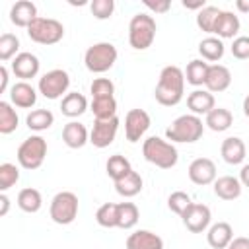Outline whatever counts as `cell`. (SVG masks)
Listing matches in <instances>:
<instances>
[{"mask_svg":"<svg viewBox=\"0 0 249 249\" xmlns=\"http://www.w3.org/2000/svg\"><path fill=\"white\" fill-rule=\"evenodd\" d=\"M119 117H113V119H105V121H93V128L89 132V142L95 146V148H107L113 144L115 136H117V130H119Z\"/></svg>","mask_w":249,"mask_h":249,"instance_id":"7c38bea8","label":"cell"},{"mask_svg":"<svg viewBox=\"0 0 249 249\" xmlns=\"http://www.w3.org/2000/svg\"><path fill=\"white\" fill-rule=\"evenodd\" d=\"M18 206L23 210V212H27V214H35V212H39L41 210V206H43V196H41V193L37 191V189H33V187H25V189H21L19 193H18Z\"/></svg>","mask_w":249,"mask_h":249,"instance_id":"f1b7e54d","label":"cell"},{"mask_svg":"<svg viewBox=\"0 0 249 249\" xmlns=\"http://www.w3.org/2000/svg\"><path fill=\"white\" fill-rule=\"evenodd\" d=\"M233 239V228L228 222H216L206 231V241L212 249H228Z\"/></svg>","mask_w":249,"mask_h":249,"instance_id":"ffe728a7","label":"cell"},{"mask_svg":"<svg viewBox=\"0 0 249 249\" xmlns=\"http://www.w3.org/2000/svg\"><path fill=\"white\" fill-rule=\"evenodd\" d=\"M62 142L72 148V150H78V148H84L88 142H89V132L86 128V124L78 123V121H70L64 124L62 128Z\"/></svg>","mask_w":249,"mask_h":249,"instance_id":"ac0fdd59","label":"cell"},{"mask_svg":"<svg viewBox=\"0 0 249 249\" xmlns=\"http://www.w3.org/2000/svg\"><path fill=\"white\" fill-rule=\"evenodd\" d=\"M105 171H107V175H109V177L113 179V183H115V181L126 177V175L132 171V165H130V161H128L124 156L113 154V156H109V160H107V163H105Z\"/></svg>","mask_w":249,"mask_h":249,"instance_id":"836d02e7","label":"cell"},{"mask_svg":"<svg viewBox=\"0 0 249 249\" xmlns=\"http://www.w3.org/2000/svg\"><path fill=\"white\" fill-rule=\"evenodd\" d=\"M126 249H163V239L150 230H136L126 237Z\"/></svg>","mask_w":249,"mask_h":249,"instance_id":"44dd1931","label":"cell"},{"mask_svg":"<svg viewBox=\"0 0 249 249\" xmlns=\"http://www.w3.org/2000/svg\"><path fill=\"white\" fill-rule=\"evenodd\" d=\"M142 185H144V181H142L140 173L132 169L126 177H123V179L115 181V191H117L121 196L130 198V196H136V195L142 191Z\"/></svg>","mask_w":249,"mask_h":249,"instance_id":"83f0119b","label":"cell"},{"mask_svg":"<svg viewBox=\"0 0 249 249\" xmlns=\"http://www.w3.org/2000/svg\"><path fill=\"white\" fill-rule=\"evenodd\" d=\"M8 80H10V76H8V68L2 64V66H0V93H4V91L8 89Z\"/></svg>","mask_w":249,"mask_h":249,"instance_id":"bcb514c9","label":"cell"},{"mask_svg":"<svg viewBox=\"0 0 249 249\" xmlns=\"http://www.w3.org/2000/svg\"><path fill=\"white\" fill-rule=\"evenodd\" d=\"M91 97H109L115 95V84L109 78H95L89 86Z\"/></svg>","mask_w":249,"mask_h":249,"instance_id":"60d3db41","label":"cell"},{"mask_svg":"<svg viewBox=\"0 0 249 249\" xmlns=\"http://www.w3.org/2000/svg\"><path fill=\"white\" fill-rule=\"evenodd\" d=\"M187 107L191 109L193 115L198 117V115H208L216 107V101L208 89H193L187 95Z\"/></svg>","mask_w":249,"mask_h":249,"instance_id":"7402d4cb","label":"cell"},{"mask_svg":"<svg viewBox=\"0 0 249 249\" xmlns=\"http://www.w3.org/2000/svg\"><path fill=\"white\" fill-rule=\"evenodd\" d=\"M51 220L58 226H68L78 216V196L72 191H60L53 196L49 206Z\"/></svg>","mask_w":249,"mask_h":249,"instance_id":"52a82bcc","label":"cell"},{"mask_svg":"<svg viewBox=\"0 0 249 249\" xmlns=\"http://www.w3.org/2000/svg\"><path fill=\"white\" fill-rule=\"evenodd\" d=\"M241 23H239V18L233 14V12H228V10H222L218 19H216V25H214V35L218 39H233L239 31Z\"/></svg>","mask_w":249,"mask_h":249,"instance_id":"603a6c76","label":"cell"},{"mask_svg":"<svg viewBox=\"0 0 249 249\" xmlns=\"http://www.w3.org/2000/svg\"><path fill=\"white\" fill-rule=\"evenodd\" d=\"M140 212L134 202H119L117 204V228L130 230L138 224Z\"/></svg>","mask_w":249,"mask_h":249,"instance_id":"f546056e","label":"cell"},{"mask_svg":"<svg viewBox=\"0 0 249 249\" xmlns=\"http://www.w3.org/2000/svg\"><path fill=\"white\" fill-rule=\"evenodd\" d=\"M144 6L156 14H165L169 8H171V2L169 0H144Z\"/></svg>","mask_w":249,"mask_h":249,"instance_id":"ee69618b","label":"cell"},{"mask_svg":"<svg viewBox=\"0 0 249 249\" xmlns=\"http://www.w3.org/2000/svg\"><path fill=\"white\" fill-rule=\"evenodd\" d=\"M68 88H70V76L62 68H54V70L45 72L39 78V84H37L39 93L43 97H47V99L64 97V93L68 91Z\"/></svg>","mask_w":249,"mask_h":249,"instance_id":"9c48e42d","label":"cell"},{"mask_svg":"<svg viewBox=\"0 0 249 249\" xmlns=\"http://www.w3.org/2000/svg\"><path fill=\"white\" fill-rule=\"evenodd\" d=\"M8 210H10V198L6 193H2L0 195V216H6Z\"/></svg>","mask_w":249,"mask_h":249,"instance_id":"7dc6e473","label":"cell"},{"mask_svg":"<svg viewBox=\"0 0 249 249\" xmlns=\"http://www.w3.org/2000/svg\"><path fill=\"white\" fill-rule=\"evenodd\" d=\"M198 53H200V58L206 60V62H218L224 53H226V47L222 43V39L218 37H206L198 43Z\"/></svg>","mask_w":249,"mask_h":249,"instance_id":"4316f807","label":"cell"},{"mask_svg":"<svg viewBox=\"0 0 249 249\" xmlns=\"http://www.w3.org/2000/svg\"><path fill=\"white\" fill-rule=\"evenodd\" d=\"M181 218H183L185 228H187L191 233H202V231H206V230L210 228L212 214H210V208H208L206 204L193 202Z\"/></svg>","mask_w":249,"mask_h":249,"instance_id":"30bf717a","label":"cell"},{"mask_svg":"<svg viewBox=\"0 0 249 249\" xmlns=\"http://www.w3.org/2000/svg\"><path fill=\"white\" fill-rule=\"evenodd\" d=\"M187 173L195 185L204 187V185H210L216 181V163L210 158H196L191 161Z\"/></svg>","mask_w":249,"mask_h":249,"instance_id":"4fadbf2b","label":"cell"},{"mask_svg":"<svg viewBox=\"0 0 249 249\" xmlns=\"http://www.w3.org/2000/svg\"><path fill=\"white\" fill-rule=\"evenodd\" d=\"M220 8L216 6H204L198 14H196V25L198 29H202L204 33H214V25H216V19L220 16Z\"/></svg>","mask_w":249,"mask_h":249,"instance_id":"d590c367","label":"cell"},{"mask_svg":"<svg viewBox=\"0 0 249 249\" xmlns=\"http://www.w3.org/2000/svg\"><path fill=\"white\" fill-rule=\"evenodd\" d=\"M10 103L19 109H31L37 103V91L27 82H16L10 88Z\"/></svg>","mask_w":249,"mask_h":249,"instance_id":"e0dca14e","label":"cell"},{"mask_svg":"<svg viewBox=\"0 0 249 249\" xmlns=\"http://www.w3.org/2000/svg\"><path fill=\"white\" fill-rule=\"evenodd\" d=\"M18 181H19V169H18V165H14L10 161H4L0 165V191L6 193Z\"/></svg>","mask_w":249,"mask_h":249,"instance_id":"f35d334b","label":"cell"},{"mask_svg":"<svg viewBox=\"0 0 249 249\" xmlns=\"http://www.w3.org/2000/svg\"><path fill=\"white\" fill-rule=\"evenodd\" d=\"M208 68H210V64H208L206 60H202V58L191 60V62L187 64V70H185V80H187V84H191V86H195V88L204 86Z\"/></svg>","mask_w":249,"mask_h":249,"instance_id":"4dcf8cb0","label":"cell"},{"mask_svg":"<svg viewBox=\"0 0 249 249\" xmlns=\"http://www.w3.org/2000/svg\"><path fill=\"white\" fill-rule=\"evenodd\" d=\"M19 124V117L10 101H0V132L12 134Z\"/></svg>","mask_w":249,"mask_h":249,"instance_id":"e575fe53","label":"cell"},{"mask_svg":"<svg viewBox=\"0 0 249 249\" xmlns=\"http://www.w3.org/2000/svg\"><path fill=\"white\" fill-rule=\"evenodd\" d=\"M142 154H144L146 161H150L152 165H156L160 169H171L177 165V160H179L177 148L160 136L146 138L142 144Z\"/></svg>","mask_w":249,"mask_h":249,"instance_id":"7a4b0ae2","label":"cell"},{"mask_svg":"<svg viewBox=\"0 0 249 249\" xmlns=\"http://www.w3.org/2000/svg\"><path fill=\"white\" fill-rule=\"evenodd\" d=\"M220 154H222V160L230 165H239L243 160H245V142L239 138V136H228L222 146H220Z\"/></svg>","mask_w":249,"mask_h":249,"instance_id":"d6986e66","label":"cell"},{"mask_svg":"<svg viewBox=\"0 0 249 249\" xmlns=\"http://www.w3.org/2000/svg\"><path fill=\"white\" fill-rule=\"evenodd\" d=\"M183 6L187 8V10H202L206 4H204V0H198V2H187V0H183Z\"/></svg>","mask_w":249,"mask_h":249,"instance_id":"681fc988","label":"cell"},{"mask_svg":"<svg viewBox=\"0 0 249 249\" xmlns=\"http://www.w3.org/2000/svg\"><path fill=\"white\" fill-rule=\"evenodd\" d=\"M37 6L29 0H19L10 8V21L16 27H29L37 19Z\"/></svg>","mask_w":249,"mask_h":249,"instance_id":"2e32d148","label":"cell"},{"mask_svg":"<svg viewBox=\"0 0 249 249\" xmlns=\"http://www.w3.org/2000/svg\"><path fill=\"white\" fill-rule=\"evenodd\" d=\"M18 163L23 167V169H39L47 158V140L39 134H31L27 136L19 148H18Z\"/></svg>","mask_w":249,"mask_h":249,"instance_id":"8992f818","label":"cell"},{"mask_svg":"<svg viewBox=\"0 0 249 249\" xmlns=\"http://www.w3.org/2000/svg\"><path fill=\"white\" fill-rule=\"evenodd\" d=\"M89 10L95 19H109L115 12V2L113 0H93L89 4Z\"/></svg>","mask_w":249,"mask_h":249,"instance_id":"b9f144b4","label":"cell"},{"mask_svg":"<svg viewBox=\"0 0 249 249\" xmlns=\"http://www.w3.org/2000/svg\"><path fill=\"white\" fill-rule=\"evenodd\" d=\"M152 121L144 109H130L124 117V136L128 142H138L146 130L150 128Z\"/></svg>","mask_w":249,"mask_h":249,"instance_id":"8fae6325","label":"cell"},{"mask_svg":"<svg viewBox=\"0 0 249 249\" xmlns=\"http://www.w3.org/2000/svg\"><path fill=\"white\" fill-rule=\"evenodd\" d=\"M235 6H237V10H239V12L249 14V0H237V2H235Z\"/></svg>","mask_w":249,"mask_h":249,"instance_id":"f907efd6","label":"cell"},{"mask_svg":"<svg viewBox=\"0 0 249 249\" xmlns=\"http://www.w3.org/2000/svg\"><path fill=\"white\" fill-rule=\"evenodd\" d=\"M117 47L113 43H95L91 47H88V51L84 53V64L89 72L93 74H103L107 70L113 68V64L117 62Z\"/></svg>","mask_w":249,"mask_h":249,"instance_id":"5b68a950","label":"cell"},{"mask_svg":"<svg viewBox=\"0 0 249 249\" xmlns=\"http://www.w3.org/2000/svg\"><path fill=\"white\" fill-rule=\"evenodd\" d=\"M86 109H88V99H86L82 93H78V91L66 93V95L62 97V101H60V111H62V115L68 117V119H76V117L84 115Z\"/></svg>","mask_w":249,"mask_h":249,"instance_id":"d4e9b609","label":"cell"},{"mask_svg":"<svg viewBox=\"0 0 249 249\" xmlns=\"http://www.w3.org/2000/svg\"><path fill=\"white\" fill-rule=\"evenodd\" d=\"M243 113H245V117H249V93L243 99Z\"/></svg>","mask_w":249,"mask_h":249,"instance_id":"816d5d0a","label":"cell"},{"mask_svg":"<svg viewBox=\"0 0 249 249\" xmlns=\"http://www.w3.org/2000/svg\"><path fill=\"white\" fill-rule=\"evenodd\" d=\"M191 204H193V200H191V196H189L185 191H175V193H171V195L167 196V206H169V210L175 212L177 216H183Z\"/></svg>","mask_w":249,"mask_h":249,"instance_id":"ab89813d","label":"cell"},{"mask_svg":"<svg viewBox=\"0 0 249 249\" xmlns=\"http://www.w3.org/2000/svg\"><path fill=\"white\" fill-rule=\"evenodd\" d=\"M19 39L14 33H2L0 35V60L6 62L10 58H16L19 53Z\"/></svg>","mask_w":249,"mask_h":249,"instance_id":"8d00e7d4","label":"cell"},{"mask_svg":"<svg viewBox=\"0 0 249 249\" xmlns=\"http://www.w3.org/2000/svg\"><path fill=\"white\" fill-rule=\"evenodd\" d=\"M239 183L243 187H249V163H245L241 167V171H239Z\"/></svg>","mask_w":249,"mask_h":249,"instance_id":"c3c4849f","label":"cell"},{"mask_svg":"<svg viewBox=\"0 0 249 249\" xmlns=\"http://www.w3.org/2000/svg\"><path fill=\"white\" fill-rule=\"evenodd\" d=\"M39 68H41V62L33 53H19L12 60V72L16 78H21V82L35 78L39 74Z\"/></svg>","mask_w":249,"mask_h":249,"instance_id":"5bb4252c","label":"cell"},{"mask_svg":"<svg viewBox=\"0 0 249 249\" xmlns=\"http://www.w3.org/2000/svg\"><path fill=\"white\" fill-rule=\"evenodd\" d=\"M231 84V72L228 66L224 64H210L208 68V74H206V89L210 93H220V91H226Z\"/></svg>","mask_w":249,"mask_h":249,"instance_id":"9a60e30c","label":"cell"},{"mask_svg":"<svg viewBox=\"0 0 249 249\" xmlns=\"http://www.w3.org/2000/svg\"><path fill=\"white\" fill-rule=\"evenodd\" d=\"M27 35L39 45H56L64 37V25L54 18H37L27 27Z\"/></svg>","mask_w":249,"mask_h":249,"instance_id":"ba28073f","label":"cell"},{"mask_svg":"<svg viewBox=\"0 0 249 249\" xmlns=\"http://www.w3.org/2000/svg\"><path fill=\"white\" fill-rule=\"evenodd\" d=\"M183 93H185V72L173 64L161 68L154 89L156 101L163 107H173L183 99Z\"/></svg>","mask_w":249,"mask_h":249,"instance_id":"6da1fadb","label":"cell"},{"mask_svg":"<svg viewBox=\"0 0 249 249\" xmlns=\"http://www.w3.org/2000/svg\"><path fill=\"white\" fill-rule=\"evenodd\" d=\"M204 132V123L196 115H181L177 117L167 128H165V138L171 142H183V144H193L202 138Z\"/></svg>","mask_w":249,"mask_h":249,"instance_id":"3957f363","label":"cell"},{"mask_svg":"<svg viewBox=\"0 0 249 249\" xmlns=\"http://www.w3.org/2000/svg\"><path fill=\"white\" fill-rule=\"evenodd\" d=\"M231 54L239 60H249V37H235L231 43Z\"/></svg>","mask_w":249,"mask_h":249,"instance_id":"7bdbcfd3","label":"cell"},{"mask_svg":"<svg viewBox=\"0 0 249 249\" xmlns=\"http://www.w3.org/2000/svg\"><path fill=\"white\" fill-rule=\"evenodd\" d=\"M91 113H93V117L97 121H105V119L117 117V99H115V95L93 97L91 99Z\"/></svg>","mask_w":249,"mask_h":249,"instance_id":"1f68e13d","label":"cell"},{"mask_svg":"<svg viewBox=\"0 0 249 249\" xmlns=\"http://www.w3.org/2000/svg\"><path fill=\"white\" fill-rule=\"evenodd\" d=\"M231 123H233V115H231V111L226 109V107H214V109L206 115V119H204V124H206L210 130H214V132H224V130H228V128L231 126Z\"/></svg>","mask_w":249,"mask_h":249,"instance_id":"484cf974","label":"cell"},{"mask_svg":"<svg viewBox=\"0 0 249 249\" xmlns=\"http://www.w3.org/2000/svg\"><path fill=\"white\" fill-rule=\"evenodd\" d=\"M95 222L101 228H117V204L115 202L101 204L95 212Z\"/></svg>","mask_w":249,"mask_h":249,"instance_id":"74e56055","label":"cell"},{"mask_svg":"<svg viewBox=\"0 0 249 249\" xmlns=\"http://www.w3.org/2000/svg\"><path fill=\"white\" fill-rule=\"evenodd\" d=\"M54 123V115L49 109H33L27 117H25V124L29 130L35 132H43L47 128H51Z\"/></svg>","mask_w":249,"mask_h":249,"instance_id":"d6a6232c","label":"cell"},{"mask_svg":"<svg viewBox=\"0 0 249 249\" xmlns=\"http://www.w3.org/2000/svg\"><path fill=\"white\" fill-rule=\"evenodd\" d=\"M228 249H249V237H233L231 243L228 245Z\"/></svg>","mask_w":249,"mask_h":249,"instance_id":"f6af8a7d","label":"cell"},{"mask_svg":"<svg viewBox=\"0 0 249 249\" xmlns=\"http://www.w3.org/2000/svg\"><path fill=\"white\" fill-rule=\"evenodd\" d=\"M156 19L148 14H136L132 16L130 23H128V43L132 49L136 51H146L148 47H152L154 39H156Z\"/></svg>","mask_w":249,"mask_h":249,"instance_id":"277c9868","label":"cell"},{"mask_svg":"<svg viewBox=\"0 0 249 249\" xmlns=\"http://www.w3.org/2000/svg\"><path fill=\"white\" fill-rule=\"evenodd\" d=\"M241 183L233 175H224L214 181V195L222 200H235L241 195Z\"/></svg>","mask_w":249,"mask_h":249,"instance_id":"cb8c5ba5","label":"cell"}]
</instances>
